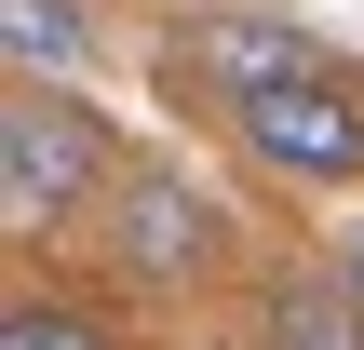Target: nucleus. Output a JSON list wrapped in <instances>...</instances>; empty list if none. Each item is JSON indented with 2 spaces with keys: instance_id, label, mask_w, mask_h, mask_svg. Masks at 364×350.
<instances>
[{
  "instance_id": "nucleus-1",
  "label": "nucleus",
  "mask_w": 364,
  "mask_h": 350,
  "mask_svg": "<svg viewBox=\"0 0 364 350\" xmlns=\"http://www.w3.org/2000/svg\"><path fill=\"white\" fill-rule=\"evenodd\" d=\"M122 175V135L81 108V81H14L0 108V229L41 243V229H81Z\"/></svg>"
},
{
  "instance_id": "nucleus-2",
  "label": "nucleus",
  "mask_w": 364,
  "mask_h": 350,
  "mask_svg": "<svg viewBox=\"0 0 364 350\" xmlns=\"http://www.w3.org/2000/svg\"><path fill=\"white\" fill-rule=\"evenodd\" d=\"M230 135H243V162H270L284 189H364V67H284V81H257V94H230L216 108Z\"/></svg>"
},
{
  "instance_id": "nucleus-3",
  "label": "nucleus",
  "mask_w": 364,
  "mask_h": 350,
  "mask_svg": "<svg viewBox=\"0 0 364 350\" xmlns=\"http://www.w3.org/2000/svg\"><path fill=\"white\" fill-rule=\"evenodd\" d=\"M95 229H108V270L122 283H149V297H189L203 270H216V202L176 175V162H122L108 175V202H95Z\"/></svg>"
},
{
  "instance_id": "nucleus-4",
  "label": "nucleus",
  "mask_w": 364,
  "mask_h": 350,
  "mask_svg": "<svg viewBox=\"0 0 364 350\" xmlns=\"http://www.w3.org/2000/svg\"><path fill=\"white\" fill-rule=\"evenodd\" d=\"M284 67H324V40L284 27V13H189V81H203L216 108L257 94V81H284Z\"/></svg>"
},
{
  "instance_id": "nucleus-5",
  "label": "nucleus",
  "mask_w": 364,
  "mask_h": 350,
  "mask_svg": "<svg viewBox=\"0 0 364 350\" xmlns=\"http://www.w3.org/2000/svg\"><path fill=\"white\" fill-rule=\"evenodd\" d=\"M257 350H364V297L351 270H297L257 297Z\"/></svg>"
},
{
  "instance_id": "nucleus-6",
  "label": "nucleus",
  "mask_w": 364,
  "mask_h": 350,
  "mask_svg": "<svg viewBox=\"0 0 364 350\" xmlns=\"http://www.w3.org/2000/svg\"><path fill=\"white\" fill-rule=\"evenodd\" d=\"M0 67L14 81H81L95 67V13L81 0H0Z\"/></svg>"
},
{
  "instance_id": "nucleus-7",
  "label": "nucleus",
  "mask_w": 364,
  "mask_h": 350,
  "mask_svg": "<svg viewBox=\"0 0 364 350\" xmlns=\"http://www.w3.org/2000/svg\"><path fill=\"white\" fill-rule=\"evenodd\" d=\"M0 350H122V337H108V310H81V297H14V310H0Z\"/></svg>"
},
{
  "instance_id": "nucleus-8",
  "label": "nucleus",
  "mask_w": 364,
  "mask_h": 350,
  "mask_svg": "<svg viewBox=\"0 0 364 350\" xmlns=\"http://www.w3.org/2000/svg\"><path fill=\"white\" fill-rule=\"evenodd\" d=\"M338 270H351V297H364V229H351V243H338Z\"/></svg>"
},
{
  "instance_id": "nucleus-9",
  "label": "nucleus",
  "mask_w": 364,
  "mask_h": 350,
  "mask_svg": "<svg viewBox=\"0 0 364 350\" xmlns=\"http://www.w3.org/2000/svg\"><path fill=\"white\" fill-rule=\"evenodd\" d=\"M149 13H189V0H149Z\"/></svg>"
}]
</instances>
